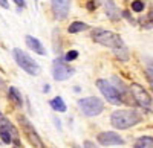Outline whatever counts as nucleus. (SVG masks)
<instances>
[{
    "mask_svg": "<svg viewBox=\"0 0 153 148\" xmlns=\"http://www.w3.org/2000/svg\"><path fill=\"white\" fill-rule=\"evenodd\" d=\"M75 73V69L66 63L63 57H58L52 63V77L55 81H66Z\"/></svg>",
    "mask_w": 153,
    "mask_h": 148,
    "instance_id": "nucleus-7",
    "label": "nucleus"
},
{
    "mask_svg": "<svg viewBox=\"0 0 153 148\" xmlns=\"http://www.w3.org/2000/svg\"><path fill=\"white\" fill-rule=\"evenodd\" d=\"M133 99L144 108H150L152 107V96L149 95V92L143 87L141 84H136V82H132L130 87H129Z\"/></svg>",
    "mask_w": 153,
    "mask_h": 148,
    "instance_id": "nucleus-8",
    "label": "nucleus"
},
{
    "mask_svg": "<svg viewBox=\"0 0 153 148\" xmlns=\"http://www.w3.org/2000/svg\"><path fill=\"white\" fill-rule=\"evenodd\" d=\"M113 54L117 58L126 61V60H129V51H127V47L123 46V47H118V49H113Z\"/></svg>",
    "mask_w": 153,
    "mask_h": 148,
    "instance_id": "nucleus-17",
    "label": "nucleus"
},
{
    "mask_svg": "<svg viewBox=\"0 0 153 148\" xmlns=\"http://www.w3.org/2000/svg\"><path fill=\"white\" fill-rule=\"evenodd\" d=\"M35 2H37V0H35Z\"/></svg>",
    "mask_w": 153,
    "mask_h": 148,
    "instance_id": "nucleus-31",
    "label": "nucleus"
},
{
    "mask_svg": "<svg viewBox=\"0 0 153 148\" xmlns=\"http://www.w3.org/2000/svg\"><path fill=\"white\" fill-rule=\"evenodd\" d=\"M49 105L52 107L54 112H58V113H65L66 110H68L66 102L63 101V98H61V96H55V98H52V99L49 101Z\"/></svg>",
    "mask_w": 153,
    "mask_h": 148,
    "instance_id": "nucleus-14",
    "label": "nucleus"
},
{
    "mask_svg": "<svg viewBox=\"0 0 153 148\" xmlns=\"http://www.w3.org/2000/svg\"><path fill=\"white\" fill-rule=\"evenodd\" d=\"M63 58H65L66 63H71V61H74V60L78 58V51H74V49H72V51H69Z\"/></svg>",
    "mask_w": 153,
    "mask_h": 148,
    "instance_id": "nucleus-19",
    "label": "nucleus"
},
{
    "mask_svg": "<svg viewBox=\"0 0 153 148\" xmlns=\"http://www.w3.org/2000/svg\"><path fill=\"white\" fill-rule=\"evenodd\" d=\"M83 147H84V148H98V147L95 145V142H92V141H84V142H83Z\"/></svg>",
    "mask_w": 153,
    "mask_h": 148,
    "instance_id": "nucleus-23",
    "label": "nucleus"
},
{
    "mask_svg": "<svg viewBox=\"0 0 153 148\" xmlns=\"http://www.w3.org/2000/svg\"><path fill=\"white\" fill-rule=\"evenodd\" d=\"M12 2H14V3L19 6V11H20V9H23L25 6H26V3H25V0H12Z\"/></svg>",
    "mask_w": 153,
    "mask_h": 148,
    "instance_id": "nucleus-24",
    "label": "nucleus"
},
{
    "mask_svg": "<svg viewBox=\"0 0 153 148\" xmlns=\"http://www.w3.org/2000/svg\"><path fill=\"white\" fill-rule=\"evenodd\" d=\"M51 8H52V14L55 18L65 20L69 15L71 0H51Z\"/></svg>",
    "mask_w": 153,
    "mask_h": 148,
    "instance_id": "nucleus-10",
    "label": "nucleus"
},
{
    "mask_svg": "<svg viewBox=\"0 0 153 148\" xmlns=\"http://www.w3.org/2000/svg\"><path fill=\"white\" fill-rule=\"evenodd\" d=\"M12 57H14V60H16V63L19 64V67H22V70H25L28 75L35 77V75H38V73L42 72V67L38 66L37 61L34 58H31L25 51H22L20 47H14V49H12Z\"/></svg>",
    "mask_w": 153,
    "mask_h": 148,
    "instance_id": "nucleus-3",
    "label": "nucleus"
},
{
    "mask_svg": "<svg viewBox=\"0 0 153 148\" xmlns=\"http://www.w3.org/2000/svg\"><path fill=\"white\" fill-rule=\"evenodd\" d=\"M144 8H146V5L143 0H133L132 2V9L135 12H141V11H144Z\"/></svg>",
    "mask_w": 153,
    "mask_h": 148,
    "instance_id": "nucleus-18",
    "label": "nucleus"
},
{
    "mask_svg": "<svg viewBox=\"0 0 153 148\" xmlns=\"http://www.w3.org/2000/svg\"><path fill=\"white\" fill-rule=\"evenodd\" d=\"M17 121H19V124H20L23 133H25V136H26L28 141L34 145V148H46L45 144H43V139L40 138V134L37 133V130L34 128V125L31 124V121L26 116L19 115L17 116Z\"/></svg>",
    "mask_w": 153,
    "mask_h": 148,
    "instance_id": "nucleus-5",
    "label": "nucleus"
},
{
    "mask_svg": "<svg viewBox=\"0 0 153 148\" xmlns=\"http://www.w3.org/2000/svg\"><path fill=\"white\" fill-rule=\"evenodd\" d=\"M103 5H104L106 15H107L112 21H118V20H120V9H118L117 5H115L113 0H103Z\"/></svg>",
    "mask_w": 153,
    "mask_h": 148,
    "instance_id": "nucleus-12",
    "label": "nucleus"
},
{
    "mask_svg": "<svg viewBox=\"0 0 153 148\" xmlns=\"http://www.w3.org/2000/svg\"><path fill=\"white\" fill-rule=\"evenodd\" d=\"M72 148H80L78 145H72Z\"/></svg>",
    "mask_w": 153,
    "mask_h": 148,
    "instance_id": "nucleus-29",
    "label": "nucleus"
},
{
    "mask_svg": "<svg viewBox=\"0 0 153 148\" xmlns=\"http://www.w3.org/2000/svg\"><path fill=\"white\" fill-rule=\"evenodd\" d=\"M25 43H26V46L31 49L34 54L46 55V49H45V46L42 44V41L38 40V38H35V37H32V35H26V37H25Z\"/></svg>",
    "mask_w": 153,
    "mask_h": 148,
    "instance_id": "nucleus-11",
    "label": "nucleus"
},
{
    "mask_svg": "<svg viewBox=\"0 0 153 148\" xmlns=\"http://www.w3.org/2000/svg\"><path fill=\"white\" fill-rule=\"evenodd\" d=\"M97 87L100 89V92L103 93V96L107 99V102L113 104V105H121L124 102L121 93L113 87V84L107 80H97Z\"/></svg>",
    "mask_w": 153,
    "mask_h": 148,
    "instance_id": "nucleus-6",
    "label": "nucleus"
},
{
    "mask_svg": "<svg viewBox=\"0 0 153 148\" xmlns=\"http://www.w3.org/2000/svg\"><path fill=\"white\" fill-rule=\"evenodd\" d=\"M78 107L81 110V113L87 118L98 116L100 113H103L104 110V102L103 99H100L98 96H87L78 99Z\"/></svg>",
    "mask_w": 153,
    "mask_h": 148,
    "instance_id": "nucleus-4",
    "label": "nucleus"
},
{
    "mask_svg": "<svg viewBox=\"0 0 153 148\" xmlns=\"http://www.w3.org/2000/svg\"><path fill=\"white\" fill-rule=\"evenodd\" d=\"M97 142L103 147H113V145H124V139L115 131H101L97 136Z\"/></svg>",
    "mask_w": 153,
    "mask_h": 148,
    "instance_id": "nucleus-9",
    "label": "nucleus"
},
{
    "mask_svg": "<svg viewBox=\"0 0 153 148\" xmlns=\"http://www.w3.org/2000/svg\"><path fill=\"white\" fill-rule=\"evenodd\" d=\"M146 77H147L149 82H153V69L152 67H147L146 69Z\"/></svg>",
    "mask_w": 153,
    "mask_h": 148,
    "instance_id": "nucleus-21",
    "label": "nucleus"
},
{
    "mask_svg": "<svg viewBox=\"0 0 153 148\" xmlns=\"http://www.w3.org/2000/svg\"><path fill=\"white\" fill-rule=\"evenodd\" d=\"M74 92H76V93H80V92H81V89L78 87V85H75V87H74Z\"/></svg>",
    "mask_w": 153,
    "mask_h": 148,
    "instance_id": "nucleus-28",
    "label": "nucleus"
},
{
    "mask_svg": "<svg viewBox=\"0 0 153 148\" xmlns=\"http://www.w3.org/2000/svg\"><path fill=\"white\" fill-rule=\"evenodd\" d=\"M150 87H152V90H153V82H150Z\"/></svg>",
    "mask_w": 153,
    "mask_h": 148,
    "instance_id": "nucleus-30",
    "label": "nucleus"
},
{
    "mask_svg": "<svg viewBox=\"0 0 153 148\" xmlns=\"http://www.w3.org/2000/svg\"><path fill=\"white\" fill-rule=\"evenodd\" d=\"M123 17H126V18L129 20L130 23L133 21V18H132V15H130V12H129V11H124V12H123Z\"/></svg>",
    "mask_w": 153,
    "mask_h": 148,
    "instance_id": "nucleus-25",
    "label": "nucleus"
},
{
    "mask_svg": "<svg viewBox=\"0 0 153 148\" xmlns=\"http://www.w3.org/2000/svg\"><path fill=\"white\" fill-rule=\"evenodd\" d=\"M0 6L5 8V9H9V3H8V0H0Z\"/></svg>",
    "mask_w": 153,
    "mask_h": 148,
    "instance_id": "nucleus-26",
    "label": "nucleus"
},
{
    "mask_svg": "<svg viewBox=\"0 0 153 148\" xmlns=\"http://www.w3.org/2000/svg\"><path fill=\"white\" fill-rule=\"evenodd\" d=\"M92 40L101 46H106L110 49H118V47L124 46V41L118 34H115L112 31L101 29V28H97L92 31Z\"/></svg>",
    "mask_w": 153,
    "mask_h": 148,
    "instance_id": "nucleus-2",
    "label": "nucleus"
},
{
    "mask_svg": "<svg viewBox=\"0 0 153 148\" xmlns=\"http://www.w3.org/2000/svg\"><path fill=\"white\" fill-rule=\"evenodd\" d=\"M49 90H51V85H49V84H45V85H43V92H45V93H48Z\"/></svg>",
    "mask_w": 153,
    "mask_h": 148,
    "instance_id": "nucleus-27",
    "label": "nucleus"
},
{
    "mask_svg": "<svg viewBox=\"0 0 153 148\" xmlns=\"http://www.w3.org/2000/svg\"><path fill=\"white\" fill-rule=\"evenodd\" d=\"M146 21H149V23L146 24V28H152V26H153V9L149 11V14H147V17H146Z\"/></svg>",
    "mask_w": 153,
    "mask_h": 148,
    "instance_id": "nucleus-20",
    "label": "nucleus"
},
{
    "mask_svg": "<svg viewBox=\"0 0 153 148\" xmlns=\"http://www.w3.org/2000/svg\"><path fill=\"white\" fill-rule=\"evenodd\" d=\"M8 98L11 102H14L16 107H23V98H22V93L17 87H14V85H11V87L8 89Z\"/></svg>",
    "mask_w": 153,
    "mask_h": 148,
    "instance_id": "nucleus-13",
    "label": "nucleus"
},
{
    "mask_svg": "<svg viewBox=\"0 0 153 148\" xmlns=\"http://www.w3.org/2000/svg\"><path fill=\"white\" fill-rule=\"evenodd\" d=\"M89 29V24L87 23H83V21H72L68 28V32L69 34H78V32H83Z\"/></svg>",
    "mask_w": 153,
    "mask_h": 148,
    "instance_id": "nucleus-16",
    "label": "nucleus"
},
{
    "mask_svg": "<svg viewBox=\"0 0 153 148\" xmlns=\"http://www.w3.org/2000/svg\"><path fill=\"white\" fill-rule=\"evenodd\" d=\"M143 121V115L132 108L115 110L110 115V124L117 130H129Z\"/></svg>",
    "mask_w": 153,
    "mask_h": 148,
    "instance_id": "nucleus-1",
    "label": "nucleus"
},
{
    "mask_svg": "<svg viewBox=\"0 0 153 148\" xmlns=\"http://www.w3.org/2000/svg\"><path fill=\"white\" fill-rule=\"evenodd\" d=\"M133 148H153V138L152 136H141L133 144Z\"/></svg>",
    "mask_w": 153,
    "mask_h": 148,
    "instance_id": "nucleus-15",
    "label": "nucleus"
},
{
    "mask_svg": "<svg viewBox=\"0 0 153 148\" xmlns=\"http://www.w3.org/2000/svg\"><path fill=\"white\" fill-rule=\"evenodd\" d=\"M95 6H97V2H95V0H89V2L86 3V8H87L89 11H94Z\"/></svg>",
    "mask_w": 153,
    "mask_h": 148,
    "instance_id": "nucleus-22",
    "label": "nucleus"
}]
</instances>
